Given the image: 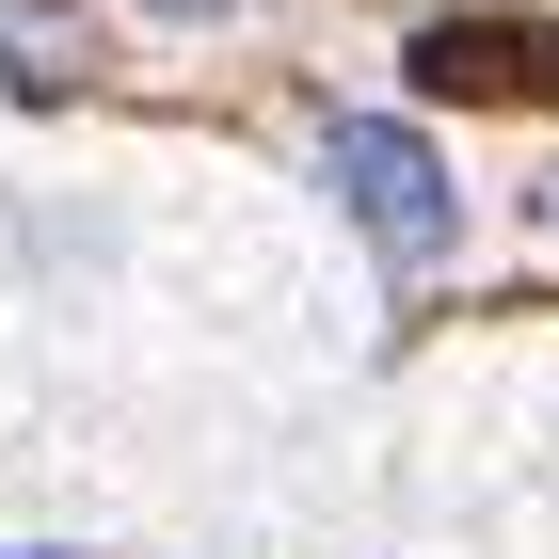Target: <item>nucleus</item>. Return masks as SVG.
Returning <instances> with one entry per match:
<instances>
[{
    "label": "nucleus",
    "instance_id": "obj_4",
    "mask_svg": "<svg viewBox=\"0 0 559 559\" xmlns=\"http://www.w3.org/2000/svg\"><path fill=\"white\" fill-rule=\"evenodd\" d=\"M544 240H559V176H544Z\"/></svg>",
    "mask_w": 559,
    "mask_h": 559
},
{
    "label": "nucleus",
    "instance_id": "obj_2",
    "mask_svg": "<svg viewBox=\"0 0 559 559\" xmlns=\"http://www.w3.org/2000/svg\"><path fill=\"white\" fill-rule=\"evenodd\" d=\"M416 81L431 96H559V33H544V16H431V33H416Z\"/></svg>",
    "mask_w": 559,
    "mask_h": 559
},
{
    "label": "nucleus",
    "instance_id": "obj_1",
    "mask_svg": "<svg viewBox=\"0 0 559 559\" xmlns=\"http://www.w3.org/2000/svg\"><path fill=\"white\" fill-rule=\"evenodd\" d=\"M320 192L368 224L384 272H448V240H464V192H448L431 129H400V112H336V129H320Z\"/></svg>",
    "mask_w": 559,
    "mask_h": 559
},
{
    "label": "nucleus",
    "instance_id": "obj_3",
    "mask_svg": "<svg viewBox=\"0 0 559 559\" xmlns=\"http://www.w3.org/2000/svg\"><path fill=\"white\" fill-rule=\"evenodd\" d=\"M96 33L64 16V0H0V96H81Z\"/></svg>",
    "mask_w": 559,
    "mask_h": 559
}]
</instances>
